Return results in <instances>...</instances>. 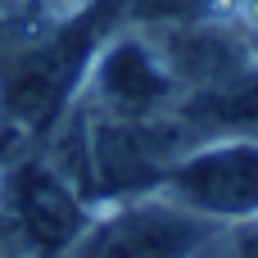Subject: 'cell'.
Wrapping results in <instances>:
<instances>
[{"mask_svg": "<svg viewBox=\"0 0 258 258\" xmlns=\"http://www.w3.org/2000/svg\"><path fill=\"white\" fill-rule=\"evenodd\" d=\"M118 18V0H91L68 23L23 41L0 63V122L9 136H45L63 122Z\"/></svg>", "mask_w": 258, "mask_h": 258, "instance_id": "1", "label": "cell"}, {"mask_svg": "<svg viewBox=\"0 0 258 258\" xmlns=\"http://www.w3.org/2000/svg\"><path fill=\"white\" fill-rule=\"evenodd\" d=\"M159 195H168L172 204L190 209L213 227L258 222V141L249 136L195 141L172 163Z\"/></svg>", "mask_w": 258, "mask_h": 258, "instance_id": "2", "label": "cell"}, {"mask_svg": "<svg viewBox=\"0 0 258 258\" xmlns=\"http://www.w3.org/2000/svg\"><path fill=\"white\" fill-rule=\"evenodd\" d=\"M0 204L18 249L32 258H63L91 227V200L45 159L9 163L0 181Z\"/></svg>", "mask_w": 258, "mask_h": 258, "instance_id": "3", "label": "cell"}, {"mask_svg": "<svg viewBox=\"0 0 258 258\" xmlns=\"http://www.w3.org/2000/svg\"><path fill=\"white\" fill-rule=\"evenodd\" d=\"M86 109L95 113H118V118H145V113H163L177 104V82L163 68L159 50L150 45V36L122 32L113 41H104L86 68Z\"/></svg>", "mask_w": 258, "mask_h": 258, "instance_id": "4", "label": "cell"}, {"mask_svg": "<svg viewBox=\"0 0 258 258\" xmlns=\"http://www.w3.org/2000/svg\"><path fill=\"white\" fill-rule=\"evenodd\" d=\"M172 109L190 127L195 141H209V136L258 141V59H249L245 68H236L231 77H222L213 86L186 91Z\"/></svg>", "mask_w": 258, "mask_h": 258, "instance_id": "5", "label": "cell"}, {"mask_svg": "<svg viewBox=\"0 0 258 258\" xmlns=\"http://www.w3.org/2000/svg\"><path fill=\"white\" fill-rule=\"evenodd\" d=\"M227 258H258V222L227 231Z\"/></svg>", "mask_w": 258, "mask_h": 258, "instance_id": "6", "label": "cell"}, {"mask_svg": "<svg viewBox=\"0 0 258 258\" xmlns=\"http://www.w3.org/2000/svg\"><path fill=\"white\" fill-rule=\"evenodd\" d=\"M18 249V240H14V227H9V218H5V204H0V258H9Z\"/></svg>", "mask_w": 258, "mask_h": 258, "instance_id": "7", "label": "cell"}]
</instances>
